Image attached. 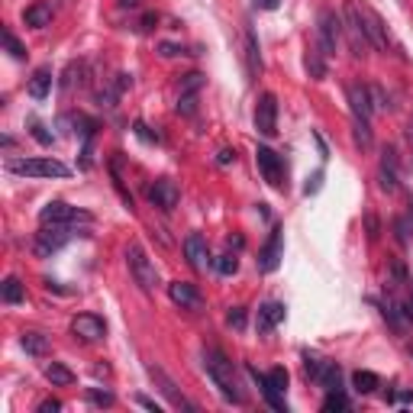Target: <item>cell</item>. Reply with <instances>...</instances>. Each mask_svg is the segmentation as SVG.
Masks as SVG:
<instances>
[{
    "label": "cell",
    "instance_id": "f546056e",
    "mask_svg": "<svg viewBox=\"0 0 413 413\" xmlns=\"http://www.w3.org/2000/svg\"><path fill=\"white\" fill-rule=\"evenodd\" d=\"M352 385H356L358 394H375L378 387H381V378H378L375 371H356V375H352Z\"/></svg>",
    "mask_w": 413,
    "mask_h": 413
},
{
    "label": "cell",
    "instance_id": "4dcf8cb0",
    "mask_svg": "<svg viewBox=\"0 0 413 413\" xmlns=\"http://www.w3.org/2000/svg\"><path fill=\"white\" fill-rule=\"evenodd\" d=\"M352 139H356V145L358 149H371V126H368V120H362V116H352Z\"/></svg>",
    "mask_w": 413,
    "mask_h": 413
},
{
    "label": "cell",
    "instance_id": "ba28073f",
    "mask_svg": "<svg viewBox=\"0 0 413 413\" xmlns=\"http://www.w3.org/2000/svg\"><path fill=\"white\" fill-rule=\"evenodd\" d=\"M342 29H346L349 36V49L352 55L365 58L371 52V43H368V33L362 26V13H358V0H346V20H342Z\"/></svg>",
    "mask_w": 413,
    "mask_h": 413
},
{
    "label": "cell",
    "instance_id": "bcb514c9",
    "mask_svg": "<svg viewBox=\"0 0 413 413\" xmlns=\"http://www.w3.org/2000/svg\"><path fill=\"white\" fill-rule=\"evenodd\" d=\"M232 162H236V149H220L217 165H232Z\"/></svg>",
    "mask_w": 413,
    "mask_h": 413
},
{
    "label": "cell",
    "instance_id": "e575fe53",
    "mask_svg": "<svg viewBox=\"0 0 413 413\" xmlns=\"http://www.w3.org/2000/svg\"><path fill=\"white\" fill-rule=\"evenodd\" d=\"M213 268H217L220 275L230 278V275H236V271H239V259H236L232 252H226V255H220V259L213 261Z\"/></svg>",
    "mask_w": 413,
    "mask_h": 413
},
{
    "label": "cell",
    "instance_id": "6da1fadb",
    "mask_svg": "<svg viewBox=\"0 0 413 413\" xmlns=\"http://www.w3.org/2000/svg\"><path fill=\"white\" fill-rule=\"evenodd\" d=\"M203 368H207L210 381L217 385V391L223 394V400L242 404V391H239V385H236V368H232V362L220 352V349H203Z\"/></svg>",
    "mask_w": 413,
    "mask_h": 413
},
{
    "label": "cell",
    "instance_id": "e0dca14e",
    "mask_svg": "<svg viewBox=\"0 0 413 413\" xmlns=\"http://www.w3.org/2000/svg\"><path fill=\"white\" fill-rule=\"evenodd\" d=\"M178 197H181V191H178V184H174L171 178H159V181L149 188V200L165 213H171L174 207H178Z\"/></svg>",
    "mask_w": 413,
    "mask_h": 413
},
{
    "label": "cell",
    "instance_id": "f1b7e54d",
    "mask_svg": "<svg viewBox=\"0 0 413 413\" xmlns=\"http://www.w3.org/2000/svg\"><path fill=\"white\" fill-rule=\"evenodd\" d=\"M0 298H4V304H23L26 300V288L20 284V278H7V281L0 284Z\"/></svg>",
    "mask_w": 413,
    "mask_h": 413
},
{
    "label": "cell",
    "instance_id": "d6986e66",
    "mask_svg": "<svg viewBox=\"0 0 413 413\" xmlns=\"http://www.w3.org/2000/svg\"><path fill=\"white\" fill-rule=\"evenodd\" d=\"M378 181L385 191H397L400 178H397V149L394 145H385L381 149V165H378Z\"/></svg>",
    "mask_w": 413,
    "mask_h": 413
},
{
    "label": "cell",
    "instance_id": "4fadbf2b",
    "mask_svg": "<svg viewBox=\"0 0 413 413\" xmlns=\"http://www.w3.org/2000/svg\"><path fill=\"white\" fill-rule=\"evenodd\" d=\"M281 259H284V230H271L268 242L261 246V252H259V259H255V265H259L261 275H271V271L281 265Z\"/></svg>",
    "mask_w": 413,
    "mask_h": 413
},
{
    "label": "cell",
    "instance_id": "b9f144b4",
    "mask_svg": "<svg viewBox=\"0 0 413 413\" xmlns=\"http://www.w3.org/2000/svg\"><path fill=\"white\" fill-rule=\"evenodd\" d=\"M365 226H368V239L375 242L378 236H381V223H378V217H375V213H365Z\"/></svg>",
    "mask_w": 413,
    "mask_h": 413
},
{
    "label": "cell",
    "instance_id": "f6af8a7d",
    "mask_svg": "<svg viewBox=\"0 0 413 413\" xmlns=\"http://www.w3.org/2000/svg\"><path fill=\"white\" fill-rule=\"evenodd\" d=\"M136 404H139V407H142V410H152V413H162V407H159V404H155V400H152V397H145V394H139V397H136Z\"/></svg>",
    "mask_w": 413,
    "mask_h": 413
},
{
    "label": "cell",
    "instance_id": "c3c4849f",
    "mask_svg": "<svg viewBox=\"0 0 413 413\" xmlns=\"http://www.w3.org/2000/svg\"><path fill=\"white\" fill-rule=\"evenodd\" d=\"M58 410H62L58 400H43V404H39V413H58Z\"/></svg>",
    "mask_w": 413,
    "mask_h": 413
},
{
    "label": "cell",
    "instance_id": "484cf974",
    "mask_svg": "<svg viewBox=\"0 0 413 413\" xmlns=\"http://www.w3.org/2000/svg\"><path fill=\"white\" fill-rule=\"evenodd\" d=\"M43 375L49 378V381H52L55 387H68V385H74V371H72V368H65L62 362H49V365L43 368Z\"/></svg>",
    "mask_w": 413,
    "mask_h": 413
},
{
    "label": "cell",
    "instance_id": "603a6c76",
    "mask_svg": "<svg viewBox=\"0 0 413 413\" xmlns=\"http://www.w3.org/2000/svg\"><path fill=\"white\" fill-rule=\"evenodd\" d=\"M26 91L33 101H45L52 91V68H36L33 78H29V84H26Z\"/></svg>",
    "mask_w": 413,
    "mask_h": 413
},
{
    "label": "cell",
    "instance_id": "ee69618b",
    "mask_svg": "<svg viewBox=\"0 0 413 413\" xmlns=\"http://www.w3.org/2000/svg\"><path fill=\"white\" fill-rule=\"evenodd\" d=\"M159 55L162 58H174V55H184V49H181V45H174V43H162L159 45Z\"/></svg>",
    "mask_w": 413,
    "mask_h": 413
},
{
    "label": "cell",
    "instance_id": "30bf717a",
    "mask_svg": "<svg viewBox=\"0 0 413 413\" xmlns=\"http://www.w3.org/2000/svg\"><path fill=\"white\" fill-rule=\"evenodd\" d=\"M319 26H317V45L323 55H333L336 45H339V33H342V20L333 10H319Z\"/></svg>",
    "mask_w": 413,
    "mask_h": 413
},
{
    "label": "cell",
    "instance_id": "7bdbcfd3",
    "mask_svg": "<svg viewBox=\"0 0 413 413\" xmlns=\"http://www.w3.org/2000/svg\"><path fill=\"white\" fill-rule=\"evenodd\" d=\"M197 110V97H178V113L191 116Z\"/></svg>",
    "mask_w": 413,
    "mask_h": 413
},
{
    "label": "cell",
    "instance_id": "52a82bcc",
    "mask_svg": "<svg viewBox=\"0 0 413 413\" xmlns=\"http://www.w3.org/2000/svg\"><path fill=\"white\" fill-rule=\"evenodd\" d=\"M304 371L323 391H342V368L336 362H327V358L313 356V352H304Z\"/></svg>",
    "mask_w": 413,
    "mask_h": 413
},
{
    "label": "cell",
    "instance_id": "1f68e13d",
    "mask_svg": "<svg viewBox=\"0 0 413 413\" xmlns=\"http://www.w3.org/2000/svg\"><path fill=\"white\" fill-rule=\"evenodd\" d=\"M394 232H397V242L404 249H410V242H413V223L407 217H397L394 220Z\"/></svg>",
    "mask_w": 413,
    "mask_h": 413
},
{
    "label": "cell",
    "instance_id": "9c48e42d",
    "mask_svg": "<svg viewBox=\"0 0 413 413\" xmlns=\"http://www.w3.org/2000/svg\"><path fill=\"white\" fill-rule=\"evenodd\" d=\"M255 165H259L261 178H265L271 188L284 191V162H281V155H275L268 145H259V149H255Z\"/></svg>",
    "mask_w": 413,
    "mask_h": 413
},
{
    "label": "cell",
    "instance_id": "9a60e30c",
    "mask_svg": "<svg viewBox=\"0 0 413 413\" xmlns=\"http://www.w3.org/2000/svg\"><path fill=\"white\" fill-rule=\"evenodd\" d=\"M255 130L261 136H275L278 132V101L275 94H261L255 103Z\"/></svg>",
    "mask_w": 413,
    "mask_h": 413
},
{
    "label": "cell",
    "instance_id": "816d5d0a",
    "mask_svg": "<svg viewBox=\"0 0 413 413\" xmlns=\"http://www.w3.org/2000/svg\"><path fill=\"white\" fill-rule=\"evenodd\" d=\"M255 7H259V10H275L278 0H255Z\"/></svg>",
    "mask_w": 413,
    "mask_h": 413
},
{
    "label": "cell",
    "instance_id": "ac0fdd59",
    "mask_svg": "<svg viewBox=\"0 0 413 413\" xmlns=\"http://www.w3.org/2000/svg\"><path fill=\"white\" fill-rule=\"evenodd\" d=\"M181 249H184V259H188V265L194 271H203L210 265V249H207V239H203L200 232H191Z\"/></svg>",
    "mask_w": 413,
    "mask_h": 413
},
{
    "label": "cell",
    "instance_id": "7a4b0ae2",
    "mask_svg": "<svg viewBox=\"0 0 413 413\" xmlns=\"http://www.w3.org/2000/svg\"><path fill=\"white\" fill-rule=\"evenodd\" d=\"M126 265H130V275H132V281L139 284V290H145V294L159 290V271H155V261L145 255V249L139 246V242H130V246H126Z\"/></svg>",
    "mask_w": 413,
    "mask_h": 413
},
{
    "label": "cell",
    "instance_id": "11a10c76",
    "mask_svg": "<svg viewBox=\"0 0 413 413\" xmlns=\"http://www.w3.org/2000/svg\"><path fill=\"white\" fill-rule=\"evenodd\" d=\"M407 139L413 142V120H410V126H407Z\"/></svg>",
    "mask_w": 413,
    "mask_h": 413
},
{
    "label": "cell",
    "instance_id": "ffe728a7",
    "mask_svg": "<svg viewBox=\"0 0 413 413\" xmlns=\"http://www.w3.org/2000/svg\"><path fill=\"white\" fill-rule=\"evenodd\" d=\"M168 298H171L178 307H184V310H200V294H197V288L188 284V281L168 284Z\"/></svg>",
    "mask_w": 413,
    "mask_h": 413
},
{
    "label": "cell",
    "instance_id": "277c9868",
    "mask_svg": "<svg viewBox=\"0 0 413 413\" xmlns=\"http://www.w3.org/2000/svg\"><path fill=\"white\" fill-rule=\"evenodd\" d=\"M249 375H252V381L261 387V397H265V404H268L271 410L288 413V400H284V387H288V371H284V368H271L268 375H259V371L249 365Z\"/></svg>",
    "mask_w": 413,
    "mask_h": 413
},
{
    "label": "cell",
    "instance_id": "f35d334b",
    "mask_svg": "<svg viewBox=\"0 0 413 413\" xmlns=\"http://www.w3.org/2000/svg\"><path fill=\"white\" fill-rule=\"evenodd\" d=\"M132 132H136V136L142 139V142H162V136H159V132H152V130H149V126L142 123V120H139V123H132Z\"/></svg>",
    "mask_w": 413,
    "mask_h": 413
},
{
    "label": "cell",
    "instance_id": "f5cc1de1",
    "mask_svg": "<svg viewBox=\"0 0 413 413\" xmlns=\"http://www.w3.org/2000/svg\"><path fill=\"white\" fill-rule=\"evenodd\" d=\"M226 242H230V249H242V236H230Z\"/></svg>",
    "mask_w": 413,
    "mask_h": 413
},
{
    "label": "cell",
    "instance_id": "2e32d148",
    "mask_svg": "<svg viewBox=\"0 0 413 413\" xmlns=\"http://www.w3.org/2000/svg\"><path fill=\"white\" fill-rule=\"evenodd\" d=\"M346 97H349V107H352V116H362V120H371L375 113V101H371V87L356 81V84L346 87Z\"/></svg>",
    "mask_w": 413,
    "mask_h": 413
},
{
    "label": "cell",
    "instance_id": "7402d4cb",
    "mask_svg": "<svg viewBox=\"0 0 413 413\" xmlns=\"http://www.w3.org/2000/svg\"><path fill=\"white\" fill-rule=\"evenodd\" d=\"M375 304H378V310H381V317H385L387 323H391L394 333L404 336V333H407V327H410V319L404 317V310H400L397 300H375Z\"/></svg>",
    "mask_w": 413,
    "mask_h": 413
},
{
    "label": "cell",
    "instance_id": "60d3db41",
    "mask_svg": "<svg viewBox=\"0 0 413 413\" xmlns=\"http://www.w3.org/2000/svg\"><path fill=\"white\" fill-rule=\"evenodd\" d=\"M319 188H323V171H313L310 178H307V184H304V194L310 197V194H317Z\"/></svg>",
    "mask_w": 413,
    "mask_h": 413
},
{
    "label": "cell",
    "instance_id": "836d02e7",
    "mask_svg": "<svg viewBox=\"0 0 413 413\" xmlns=\"http://www.w3.org/2000/svg\"><path fill=\"white\" fill-rule=\"evenodd\" d=\"M0 39H4V49H7L10 55L16 58V62H23V58H26V49H23L20 39H16L13 33H10V29H4V33H0Z\"/></svg>",
    "mask_w": 413,
    "mask_h": 413
},
{
    "label": "cell",
    "instance_id": "8fae6325",
    "mask_svg": "<svg viewBox=\"0 0 413 413\" xmlns=\"http://www.w3.org/2000/svg\"><path fill=\"white\" fill-rule=\"evenodd\" d=\"M149 378L155 381L159 394H162V397H165L171 407H181V410H197V404H191V400L184 397L181 391H178V385H174L171 378L165 375V368H159V365H149Z\"/></svg>",
    "mask_w": 413,
    "mask_h": 413
},
{
    "label": "cell",
    "instance_id": "7dc6e473",
    "mask_svg": "<svg viewBox=\"0 0 413 413\" xmlns=\"http://www.w3.org/2000/svg\"><path fill=\"white\" fill-rule=\"evenodd\" d=\"M155 23H159V13H145V16H142V23H139V29H142V33H149V29H152Z\"/></svg>",
    "mask_w": 413,
    "mask_h": 413
},
{
    "label": "cell",
    "instance_id": "db71d44e",
    "mask_svg": "<svg viewBox=\"0 0 413 413\" xmlns=\"http://www.w3.org/2000/svg\"><path fill=\"white\" fill-rule=\"evenodd\" d=\"M120 7H123V10H126V7L136 10V7H139V0H120Z\"/></svg>",
    "mask_w": 413,
    "mask_h": 413
},
{
    "label": "cell",
    "instance_id": "d590c367",
    "mask_svg": "<svg viewBox=\"0 0 413 413\" xmlns=\"http://www.w3.org/2000/svg\"><path fill=\"white\" fill-rule=\"evenodd\" d=\"M323 410L336 413V410H349V400L342 391H327V400H323Z\"/></svg>",
    "mask_w": 413,
    "mask_h": 413
},
{
    "label": "cell",
    "instance_id": "5b68a950",
    "mask_svg": "<svg viewBox=\"0 0 413 413\" xmlns=\"http://www.w3.org/2000/svg\"><path fill=\"white\" fill-rule=\"evenodd\" d=\"M7 171L20 178H68L72 168L62 165L58 159H10Z\"/></svg>",
    "mask_w": 413,
    "mask_h": 413
},
{
    "label": "cell",
    "instance_id": "74e56055",
    "mask_svg": "<svg viewBox=\"0 0 413 413\" xmlns=\"http://www.w3.org/2000/svg\"><path fill=\"white\" fill-rule=\"evenodd\" d=\"M371 101H375V110H387L391 101H387V91L381 84H371Z\"/></svg>",
    "mask_w": 413,
    "mask_h": 413
},
{
    "label": "cell",
    "instance_id": "4316f807",
    "mask_svg": "<svg viewBox=\"0 0 413 413\" xmlns=\"http://www.w3.org/2000/svg\"><path fill=\"white\" fill-rule=\"evenodd\" d=\"M246 68H249V74H259L261 72V55H259V39H255V33H252V26H246Z\"/></svg>",
    "mask_w": 413,
    "mask_h": 413
},
{
    "label": "cell",
    "instance_id": "3957f363",
    "mask_svg": "<svg viewBox=\"0 0 413 413\" xmlns=\"http://www.w3.org/2000/svg\"><path fill=\"white\" fill-rule=\"evenodd\" d=\"M74 236H91V230H87V226H43V230L36 232L33 249H36V255H43L45 259V255L65 249Z\"/></svg>",
    "mask_w": 413,
    "mask_h": 413
},
{
    "label": "cell",
    "instance_id": "44dd1931",
    "mask_svg": "<svg viewBox=\"0 0 413 413\" xmlns=\"http://www.w3.org/2000/svg\"><path fill=\"white\" fill-rule=\"evenodd\" d=\"M284 319V304H278V300H268V304L259 307V319H255V329L259 333H271V329L278 327Z\"/></svg>",
    "mask_w": 413,
    "mask_h": 413
},
{
    "label": "cell",
    "instance_id": "5bb4252c",
    "mask_svg": "<svg viewBox=\"0 0 413 413\" xmlns=\"http://www.w3.org/2000/svg\"><path fill=\"white\" fill-rule=\"evenodd\" d=\"M72 333H74V339H81V342H97L107 336V323H103L97 313H78V317L72 319Z\"/></svg>",
    "mask_w": 413,
    "mask_h": 413
},
{
    "label": "cell",
    "instance_id": "ab89813d",
    "mask_svg": "<svg viewBox=\"0 0 413 413\" xmlns=\"http://www.w3.org/2000/svg\"><path fill=\"white\" fill-rule=\"evenodd\" d=\"M226 323H230L232 329H242L246 327V310H242V307H232V310L226 313Z\"/></svg>",
    "mask_w": 413,
    "mask_h": 413
},
{
    "label": "cell",
    "instance_id": "8d00e7d4",
    "mask_svg": "<svg viewBox=\"0 0 413 413\" xmlns=\"http://www.w3.org/2000/svg\"><path fill=\"white\" fill-rule=\"evenodd\" d=\"M87 400L97 407H113V391H101V387H87Z\"/></svg>",
    "mask_w": 413,
    "mask_h": 413
},
{
    "label": "cell",
    "instance_id": "7c38bea8",
    "mask_svg": "<svg viewBox=\"0 0 413 413\" xmlns=\"http://www.w3.org/2000/svg\"><path fill=\"white\" fill-rule=\"evenodd\" d=\"M358 13H362V26H365V33H368L371 49H378V52H387V49H391V39H387L385 20H381V16H378L371 7H365V4H358Z\"/></svg>",
    "mask_w": 413,
    "mask_h": 413
},
{
    "label": "cell",
    "instance_id": "d4e9b609",
    "mask_svg": "<svg viewBox=\"0 0 413 413\" xmlns=\"http://www.w3.org/2000/svg\"><path fill=\"white\" fill-rule=\"evenodd\" d=\"M23 23L33 26V29H45L52 23V7L49 4H33V7L23 13Z\"/></svg>",
    "mask_w": 413,
    "mask_h": 413
},
{
    "label": "cell",
    "instance_id": "8992f818",
    "mask_svg": "<svg viewBox=\"0 0 413 413\" xmlns=\"http://www.w3.org/2000/svg\"><path fill=\"white\" fill-rule=\"evenodd\" d=\"M39 223L43 226H91L94 217L87 210H78V207H68L65 200H49L39 210Z\"/></svg>",
    "mask_w": 413,
    "mask_h": 413
},
{
    "label": "cell",
    "instance_id": "83f0119b",
    "mask_svg": "<svg viewBox=\"0 0 413 413\" xmlns=\"http://www.w3.org/2000/svg\"><path fill=\"white\" fill-rule=\"evenodd\" d=\"M20 346L26 349V356H45L49 352V336H43V333H23L20 336Z\"/></svg>",
    "mask_w": 413,
    "mask_h": 413
},
{
    "label": "cell",
    "instance_id": "cb8c5ba5",
    "mask_svg": "<svg viewBox=\"0 0 413 413\" xmlns=\"http://www.w3.org/2000/svg\"><path fill=\"white\" fill-rule=\"evenodd\" d=\"M323 52H319V45H310L307 49V55H304V68H307V74H310L313 81H323L327 78V62H323Z\"/></svg>",
    "mask_w": 413,
    "mask_h": 413
},
{
    "label": "cell",
    "instance_id": "d6a6232c",
    "mask_svg": "<svg viewBox=\"0 0 413 413\" xmlns=\"http://www.w3.org/2000/svg\"><path fill=\"white\" fill-rule=\"evenodd\" d=\"M203 87V74L200 72H191L181 78V97H197V91Z\"/></svg>",
    "mask_w": 413,
    "mask_h": 413
},
{
    "label": "cell",
    "instance_id": "681fc988",
    "mask_svg": "<svg viewBox=\"0 0 413 413\" xmlns=\"http://www.w3.org/2000/svg\"><path fill=\"white\" fill-rule=\"evenodd\" d=\"M397 304H400V310H404V317L413 323V298H404V300H397Z\"/></svg>",
    "mask_w": 413,
    "mask_h": 413
},
{
    "label": "cell",
    "instance_id": "f907efd6",
    "mask_svg": "<svg viewBox=\"0 0 413 413\" xmlns=\"http://www.w3.org/2000/svg\"><path fill=\"white\" fill-rule=\"evenodd\" d=\"M33 136H36V139H39V142H43V145H52V136H49V132L43 130V126H33Z\"/></svg>",
    "mask_w": 413,
    "mask_h": 413
}]
</instances>
